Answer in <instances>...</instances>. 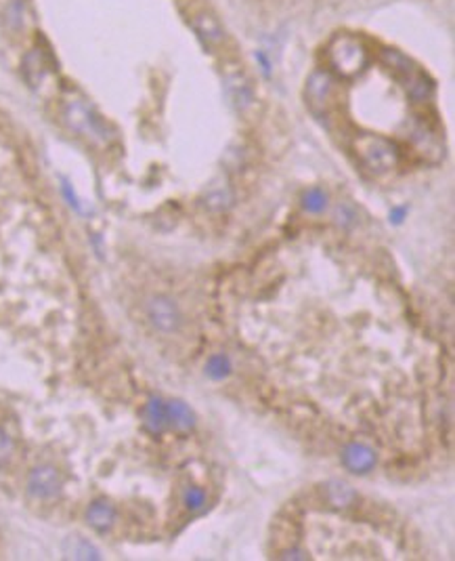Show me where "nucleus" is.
<instances>
[{
    "mask_svg": "<svg viewBox=\"0 0 455 561\" xmlns=\"http://www.w3.org/2000/svg\"><path fill=\"white\" fill-rule=\"evenodd\" d=\"M405 217V208H395L393 213H390V221H395V223H401Z\"/></svg>",
    "mask_w": 455,
    "mask_h": 561,
    "instance_id": "nucleus-22",
    "label": "nucleus"
},
{
    "mask_svg": "<svg viewBox=\"0 0 455 561\" xmlns=\"http://www.w3.org/2000/svg\"><path fill=\"white\" fill-rule=\"evenodd\" d=\"M63 194H65V198L70 200V204H72L76 211H80V213H82V206H80V202H78L76 194L72 192V187H70V183H68V181H63Z\"/></svg>",
    "mask_w": 455,
    "mask_h": 561,
    "instance_id": "nucleus-20",
    "label": "nucleus"
},
{
    "mask_svg": "<svg viewBox=\"0 0 455 561\" xmlns=\"http://www.w3.org/2000/svg\"><path fill=\"white\" fill-rule=\"evenodd\" d=\"M336 219H338V223H340L342 227H351V225L355 223L357 215H355V211H353L351 206L342 204V206H338V211H336Z\"/></svg>",
    "mask_w": 455,
    "mask_h": 561,
    "instance_id": "nucleus-19",
    "label": "nucleus"
},
{
    "mask_svg": "<svg viewBox=\"0 0 455 561\" xmlns=\"http://www.w3.org/2000/svg\"><path fill=\"white\" fill-rule=\"evenodd\" d=\"M86 522H89V526H93L99 532L109 530L113 526V522H115V509H113V505H109L107 501H95L86 509Z\"/></svg>",
    "mask_w": 455,
    "mask_h": 561,
    "instance_id": "nucleus-10",
    "label": "nucleus"
},
{
    "mask_svg": "<svg viewBox=\"0 0 455 561\" xmlns=\"http://www.w3.org/2000/svg\"><path fill=\"white\" fill-rule=\"evenodd\" d=\"M328 61L336 74L344 78H353L359 72H363L369 57L359 38L349 36V34H338L332 38L328 46Z\"/></svg>",
    "mask_w": 455,
    "mask_h": 561,
    "instance_id": "nucleus-1",
    "label": "nucleus"
},
{
    "mask_svg": "<svg viewBox=\"0 0 455 561\" xmlns=\"http://www.w3.org/2000/svg\"><path fill=\"white\" fill-rule=\"evenodd\" d=\"M28 492L36 498H42V501L59 496V492H61L59 471L55 467H48V465L36 467L28 477Z\"/></svg>",
    "mask_w": 455,
    "mask_h": 561,
    "instance_id": "nucleus-5",
    "label": "nucleus"
},
{
    "mask_svg": "<svg viewBox=\"0 0 455 561\" xmlns=\"http://www.w3.org/2000/svg\"><path fill=\"white\" fill-rule=\"evenodd\" d=\"M13 454V440L7 435V431L0 429V467L7 465Z\"/></svg>",
    "mask_w": 455,
    "mask_h": 561,
    "instance_id": "nucleus-18",
    "label": "nucleus"
},
{
    "mask_svg": "<svg viewBox=\"0 0 455 561\" xmlns=\"http://www.w3.org/2000/svg\"><path fill=\"white\" fill-rule=\"evenodd\" d=\"M384 61H386V66L395 72V76L401 78V80L409 78L418 70V68H414L411 61L399 51H384Z\"/></svg>",
    "mask_w": 455,
    "mask_h": 561,
    "instance_id": "nucleus-14",
    "label": "nucleus"
},
{
    "mask_svg": "<svg viewBox=\"0 0 455 561\" xmlns=\"http://www.w3.org/2000/svg\"><path fill=\"white\" fill-rule=\"evenodd\" d=\"M166 412H168V429H174L176 433H189L195 427V414L185 402L180 400L166 402Z\"/></svg>",
    "mask_w": 455,
    "mask_h": 561,
    "instance_id": "nucleus-9",
    "label": "nucleus"
},
{
    "mask_svg": "<svg viewBox=\"0 0 455 561\" xmlns=\"http://www.w3.org/2000/svg\"><path fill=\"white\" fill-rule=\"evenodd\" d=\"M302 206L313 213V215H319L325 211V206H328V194H325L323 190H319V187H310L308 192H304L302 196Z\"/></svg>",
    "mask_w": 455,
    "mask_h": 561,
    "instance_id": "nucleus-16",
    "label": "nucleus"
},
{
    "mask_svg": "<svg viewBox=\"0 0 455 561\" xmlns=\"http://www.w3.org/2000/svg\"><path fill=\"white\" fill-rule=\"evenodd\" d=\"M63 555L68 559H101V553L95 544L80 536H70L63 542Z\"/></svg>",
    "mask_w": 455,
    "mask_h": 561,
    "instance_id": "nucleus-11",
    "label": "nucleus"
},
{
    "mask_svg": "<svg viewBox=\"0 0 455 561\" xmlns=\"http://www.w3.org/2000/svg\"><path fill=\"white\" fill-rule=\"evenodd\" d=\"M65 122L70 124L72 131H76L78 135L93 139L97 143H105L111 139L105 122L84 101H70L68 105H65Z\"/></svg>",
    "mask_w": 455,
    "mask_h": 561,
    "instance_id": "nucleus-3",
    "label": "nucleus"
},
{
    "mask_svg": "<svg viewBox=\"0 0 455 561\" xmlns=\"http://www.w3.org/2000/svg\"><path fill=\"white\" fill-rule=\"evenodd\" d=\"M332 93H334V82H332L330 74L315 72L306 82V103H308L310 112L321 116L332 99Z\"/></svg>",
    "mask_w": 455,
    "mask_h": 561,
    "instance_id": "nucleus-6",
    "label": "nucleus"
},
{
    "mask_svg": "<svg viewBox=\"0 0 455 561\" xmlns=\"http://www.w3.org/2000/svg\"><path fill=\"white\" fill-rule=\"evenodd\" d=\"M206 374L212 381H223L231 374V359L225 353H214L206 364Z\"/></svg>",
    "mask_w": 455,
    "mask_h": 561,
    "instance_id": "nucleus-15",
    "label": "nucleus"
},
{
    "mask_svg": "<svg viewBox=\"0 0 455 561\" xmlns=\"http://www.w3.org/2000/svg\"><path fill=\"white\" fill-rule=\"evenodd\" d=\"M355 150H357L361 164L373 175H384L388 170H393L397 166V160H399L397 148L388 139L375 137V135H365V137L357 139Z\"/></svg>",
    "mask_w": 455,
    "mask_h": 561,
    "instance_id": "nucleus-2",
    "label": "nucleus"
},
{
    "mask_svg": "<svg viewBox=\"0 0 455 561\" xmlns=\"http://www.w3.org/2000/svg\"><path fill=\"white\" fill-rule=\"evenodd\" d=\"M281 559H308V555H306L304 551L294 549V551H286V553L281 555Z\"/></svg>",
    "mask_w": 455,
    "mask_h": 561,
    "instance_id": "nucleus-21",
    "label": "nucleus"
},
{
    "mask_svg": "<svg viewBox=\"0 0 455 561\" xmlns=\"http://www.w3.org/2000/svg\"><path fill=\"white\" fill-rule=\"evenodd\" d=\"M183 505L191 513L204 509V505H206V492L202 488H198V486L185 488V492H183Z\"/></svg>",
    "mask_w": 455,
    "mask_h": 561,
    "instance_id": "nucleus-17",
    "label": "nucleus"
},
{
    "mask_svg": "<svg viewBox=\"0 0 455 561\" xmlns=\"http://www.w3.org/2000/svg\"><path fill=\"white\" fill-rule=\"evenodd\" d=\"M378 463V456L375 452L367 446V444H359V442H353L349 444L344 450H342V465L355 473V475H365L369 473Z\"/></svg>",
    "mask_w": 455,
    "mask_h": 561,
    "instance_id": "nucleus-7",
    "label": "nucleus"
},
{
    "mask_svg": "<svg viewBox=\"0 0 455 561\" xmlns=\"http://www.w3.org/2000/svg\"><path fill=\"white\" fill-rule=\"evenodd\" d=\"M147 316L151 324L162 332H176L180 328V311L170 296L158 294L147 301Z\"/></svg>",
    "mask_w": 455,
    "mask_h": 561,
    "instance_id": "nucleus-4",
    "label": "nucleus"
},
{
    "mask_svg": "<svg viewBox=\"0 0 455 561\" xmlns=\"http://www.w3.org/2000/svg\"><path fill=\"white\" fill-rule=\"evenodd\" d=\"M193 28H195V32H198V36L204 40V44L208 48H212V46H216V44L223 42V30H221V26L212 17H208V15H198V17H195L193 19Z\"/></svg>",
    "mask_w": 455,
    "mask_h": 561,
    "instance_id": "nucleus-12",
    "label": "nucleus"
},
{
    "mask_svg": "<svg viewBox=\"0 0 455 561\" xmlns=\"http://www.w3.org/2000/svg\"><path fill=\"white\" fill-rule=\"evenodd\" d=\"M325 494H328V501L338 507V509H344V507H351L355 503V490L344 483V481H338V479H332L328 486H325Z\"/></svg>",
    "mask_w": 455,
    "mask_h": 561,
    "instance_id": "nucleus-13",
    "label": "nucleus"
},
{
    "mask_svg": "<svg viewBox=\"0 0 455 561\" xmlns=\"http://www.w3.org/2000/svg\"><path fill=\"white\" fill-rule=\"evenodd\" d=\"M143 425L154 435H160L168 429V412H166V402L162 398L158 395L149 398L143 410Z\"/></svg>",
    "mask_w": 455,
    "mask_h": 561,
    "instance_id": "nucleus-8",
    "label": "nucleus"
}]
</instances>
